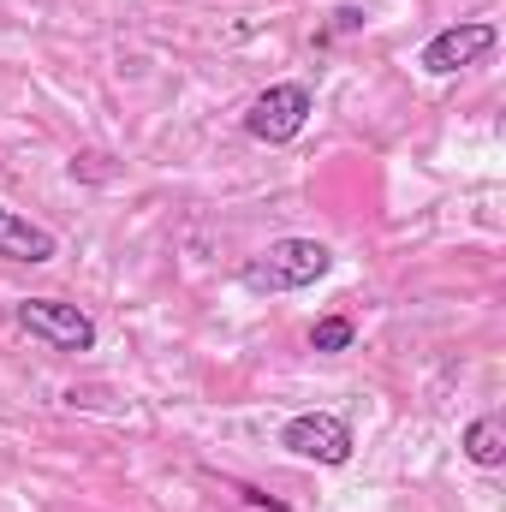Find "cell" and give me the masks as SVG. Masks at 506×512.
I'll return each instance as SVG.
<instances>
[{"mask_svg":"<svg viewBox=\"0 0 506 512\" xmlns=\"http://www.w3.org/2000/svg\"><path fill=\"white\" fill-rule=\"evenodd\" d=\"M328 268H334V251L328 245H316V239H280V245H268L245 268V286L251 292H298V286L322 280Z\"/></svg>","mask_w":506,"mask_h":512,"instance_id":"obj_1","label":"cell"},{"mask_svg":"<svg viewBox=\"0 0 506 512\" xmlns=\"http://www.w3.org/2000/svg\"><path fill=\"white\" fill-rule=\"evenodd\" d=\"M18 328L36 334L54 352H90L96 346V322L78 304H60V298H24L18 304Z\"/></svg>","mask_w":506,"mask_h":512,"instance_id":"obj_2","label":"cell"},{"mask_svg":"<svg viewBox=\"0 0 506 512\" xmlns=\"http://www.w3.org/2000/svg\"><path fill=\"white\" fill-rule=\"evenodd\" d=\"M280 447L298 453V459H316V465H346L352 459V429L334 411H304L280 429Z\"/></svg>","mask_w":506,"mask_h":512,"instance_id":"obj_3","label":"cell"},{"mask_svg":"<svg viewBox=\"0 0 506 512\" xmlns=\"http://www.w3.org/2000/svg\"><path fill=\"white\" fill-rule=\"evenodd\" d=\"M304 120H310V90H304V84H274V90H262L251 102V114H245L251 137H262V143H292V137L304 131Z\"/></svg>","mask_w":506,"mask_h":512,"instance_id":"obj_4","label":"cell"},{"mask_svg":"<svg viewBox=\"0 0 506 512\" xmlns=\"http://www.w3.org/2000/svg\"><path fill=\"white\" fill-rule=\"evenodd\" d=\"M483 54H495V24H453L423 48V72L447 78V72H459V66H471Z\"/></svg>","mask_w":506,"mask_h":512,"instance_id":"obj_5","label":"cell"},{"mask_svg":"<svg viewBox=\"0 0 506 512\" xmlns=\"http://www.w3.org/2000/svg\"><path fill=\"white\" fill-rule=\"evenodd\" d=\"M54 251H60V245H54L48 227H30L24 215L0 209V256H6V262H48Z\"/></svg>","mask_w":506,"mask_h":512,"instance_id":"obj_6","label":"cell"},{"mask_svg":"<svg viewBox=\"0 0 506 512\" xmlns=\"http://www.w3.org/2000/svg\"><path fill=\"white\" fill-rule=\"evenodd\" d=\"M465 453H471L483 471L506 465V429H501V417H477V423L465 429Z\"/></svg>","mask_w":506,"mask_h":512,"instance_id":"obj_7","label":"cell"},{"mask_svg":"<svg viewBox=\"0 0 506 512\" xmlns=\"http://www.w3.org/2000/svg\"><path fill=\"white\" fill-rule=\"evenodd\" d=\"M352 334H358V328H352L346 316H328V322H316V328H310V346H316V352H346V346H352Z\"/></svg>","mask_w":506,"mask_h":512,"instance_id":"obj_8","label":"cell"}]
</instances>
